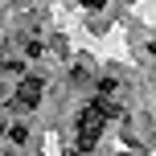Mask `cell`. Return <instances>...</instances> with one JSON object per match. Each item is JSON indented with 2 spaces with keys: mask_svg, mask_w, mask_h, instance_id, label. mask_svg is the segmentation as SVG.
Listing matches in <instances>:
<instances>
[{
  "mask_svg": "<svg viewBox=\"0 0 156 156\" xmlns=\"http://www.w3.org/2000/svg\"><path fill=\"white\" fill-rule=\"evenodd\" d=\"M107 103H99L94 99L90 107H82V115H78V152H90L94 144H99V136H103V127H107Z\"/></svg>",
  "mask_w": 156,
  "mask_h": 156,
  "instance_id": "obj_1",
  "label": "cell"
},
{
  "mask_svg": "<svg viewBox=\"0 0 156 156\" xmlns=\"http://www.w3.org/2000/svg\"><path fill=\"white\" fill-rule=\"evenodd\" d=\"M41 86H45L41 78H25L21 90H16V107H37L41 103Z\"/></svg>",
  "mask_w": 156,
  "mask_h": 156,
  "instance_id": "obj_2",
  "label": "cell"
}]
</instances>
